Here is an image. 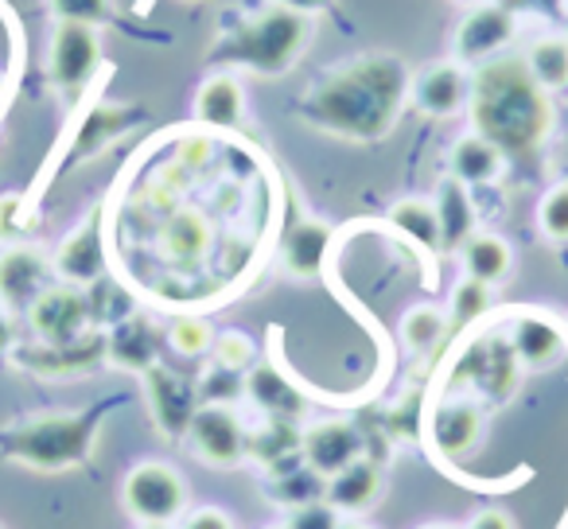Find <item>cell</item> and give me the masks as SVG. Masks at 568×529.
Returning a JSON list of instances; mask_svg holds the SVG:
<instances>
[{
    "mask_svg": "<svg viewBox=\"0 0 568 529\" xmlns=\"http://www.w3.org/2000/svg\"><path fill=\"white\" fill-rule=\"evenodd\" d=\"M425 529H452V526H425Z\"/></svg>",
    "mask_w": 568,
    "mask_h": 529,
    "instance_id": "44",
    "label": "cell"
},
{
    "mask_svg": "<svg viewBox=\"0 0 568 529\" xmlns=\"http://www.w3.org/2000/svg\"><path fill=\"white\" fill-rule=\"evenodd\" d=\"M183 529H234V521H230L222 510H195Z\"/></svg>",
    "mask_w": 568,
    "mask_h": 529,
    "instance_id": "39",
    "label": "cell"
},
{
    "mask_svg": "<svg viewBox=\"0 0 568 529\" xmlns=\"http://www.w3.org/2000/svg\"><path fill=\"white\" fill-rule=\"evenodd\" d=\"M168 339H172V347L180 350V355H203L206 347H211V327L203 324V319H175L172 332H168Z\"/></svg>",
    "mask_w": 568,
    "mask_h": 529,
    "instance_id": "35",
    "label": "cell"
},
{
    "mask_svg": "<svg viewBox=\"0 0 568 529\" xmlns=\"http://www.w3.org/2000/svg\"><path fill=\"white\" fill-rule=\"evenodd\" d=\"M537 222H541L545 237H552V242H568V183H557V187L541 199Z\"/></svg>",
    "mask_w": 568,
    "mask_h": 529,
    "instance_id": "31",
    "label": "cell"
},
{
    "mask_svg": "<svg viewBox=\"0 0 568 529\" xmlns=\"http://www.w3.org/2000/svg\"><path fill=\"white\" fill-rule=\"evenodd\" d=\"M273 529H293V526H273Z\"/></svg>",
    "mask_w": 568,
    "mask_h": 529,
    "instance_id": "46",
    "label": "cell"
},
{
    "mask_svg": "<svg viewBox=\"0 0 568 529\" xmlns=\"http://www.w3.org/2000/svg\"><path fill=\"white\" fill-rule=\"evenodd\" d=\"M98 63H102L98 28L59 20L55 35H51V55H48L51 82H55L67 98H74V94H82L87 82L98 74Z\"/></svg>",
    "mask_w": 568,
    "mask_h": 529,
    "instance_id": "6",
    "label": "cell"
},
{
    "mask_svg": "<svg viewBox=\"0 0 568 529\" xmlns=\"http://www.w3.org/2000/svg\"><path fill=\"white\" fill-rule=\"evenodd\" d=\"M503 167V152L490 141H483L479 133L464 136L452 149V172H456L459 183H490Z\"/></svg>",
    "mask_w": 568,
    "mask_h": 529,
    "instance_id": "24",
    "label": "cell"
},
{
    "mask_svg": "<svg viewBox=\"0 0 568 529\" xmlns=\"http://www.w3.org/2000/svg\"><path fill=\"white\" fill-rule=\"evenodd\" d=\"M487 288L490 285H479V281H471V277H467L464 285L456 288V296H452V316H456L459 327L471 324V319H479L483 312H487V304H490Z\"/></svg>",
    "mask_w": 568,
    "mask_h": 529,
    "instance_id": "34",
    "label": "cell"
},
{
    "mask_svg": "<svg viewBox=\"0 0 568 529\" xmlns=\"http://www.w3.org/2000/svg\"><path fill=\"white\" fill-rule=\"evenodd\" d=\"M339 529H363V526H339Z\"/></svg>",
    "mask_w": 568,
    "mask_h": 529,
    "instance_id": "45",
    "label": "cell"
},
{
    "mask_svg": "<svg viewBox=\"0 0 568 529\" xmlns=\"http://www.w3.org/2000/svg\"><path fill=\"white\" fill-rule=\"evenodd\" d=\"M94 425H98V413H90V417H71V420L67 417L36 420V425H24L17 436H12L9 451H17L24 464H36V467L79 464Z\"/></svg>",
    "mask_w": 568,
    "mask_h": 529,
    "instance_id": "4",
    "label": "cell"
},
{
    "mask_svg": "<svg viewBox=\"0 0 568 529\" xmlns=\"http://www.w3.org/2000/svg\"><path fill=\"white\" fill-rule=\"evenodd\" d=\"M382 495V475L374 464H366V459H355L351 467H343L339 475H332V482H327V498H332V506H339V510H366V506H374Z\"/></svg>",
    "mask_w": 568,
    "mask_h": 529,
    "instance_id": "20",
    "label": "cell"
},
{
    "mask_svg": "<svg viewBox=\"0 0 568 529\" xmlns=\"http://www.w3.org/2000/svg\"><path fill=\"white\" fill-rule=\"evenodd\" d=\"M87 319H90V304L74 288H48L32 304V327L48 347H71V343H79Z\"/></svg>",
    "mask_w": 568,
    "mask_h": 529,
    "instance_id": "8",
    "label": "cell"
},
{
    "mask_svg": "<svg viewBox=\"0 0 568 529\" xmlns=\"http://www.w3.org/2000/svg\"><path fill=\"white\" fill-rule=\"evenodd\" d=\"M320 490H324V475H316L312 467H304V471H284V479H276V487H273V498L301 510V506L316 502Z\"/></svg>",
    "mask_w": 568,
    "mask_h": 529,
    "instance_id": "28",
    "label": "cell"
},
{
    "mask_svg": "<svg viewBox=\"0 0 568 529\" xmlns=\"http://www.w3.org/2000/svg\"><path fill=\"white\" fill-rule=\"evenodd\" d=\"M144 382H149L152 413H156L160 428H164L168 436H183V433H187V428H191V417L199 413L195 389H191L183 378H175V374L160 370V366L144 370Z\"/></svg>",
    "mask_w": 568,
    "mask_h": 529,
    "instance_id": "12",
    "label": "cell"
},
{
    "mask_svg": "<svg viewBox=\"0 0 568 529\" xmlns=\"http://www.w3.org/2000/svg\"><path fill=\"white\" fill-rule=\"evenodd\" d=\"M471 121L503 156H529L549 133V102L526 59H487L471 74Z\"/></svg>",
    "mask_w": 568,
    "mask_h": 529,
    "instance_id": "2",
    "label": "cell"
},
{
    "mask_svg": "<svg viewBox=\"0 0 568 529\" xmlns=\"http://www.w3.org/2000/svg\"><path fill=\"white\" fill-rule=\"evenodd\" d=\"M467 94H471V79L456 63L428 67L413 82V105L420 113H428V118H452V113H459L467 105Z\"/></svg>",
    "mask_w": 568,
    "mask_h": 529,
    "instance_id": "11",
    "label": "cell"
},
{
    "mask_svg": "<svg viewBox=\"0 0 568 529\" xmlns=\"http://www.w3.org/2000/svg\"><path fill=\"white\" fill-rule=\"evenodd\" d=\"M250 394L261 409L276 413V417H296V413L304 409L301 394H296V389L288 386L276 370H268V366H261V370L250 374Z\"/></svg>",
    "mask_w": 568,
    "mask_h": 529,
    "instance_id": "25",
    "label": "cell"
},
{
    "mask_svg": "<svg viewBox=\"0 0 568 529\" xmlns=\"http://www.w3.org/2000/svg\"><path fill=\"white\" fill-rule=\"evenodd\" d=\"M245 363H250V343H245L242 335H226V339H222V366L242 370Z\"/></svg>",
    "mask_w": 568,
    "mask_h": 529,
    "instance_id": "38",
    "label": "cell"
},
{
    "mask_svg": "<svg viewBox=\"0 0 568 529\" xmlns=\"http://www.w3.org/2000/svg\"><path fill=\"white\" fill-rule=\"evenodd\" d=\"M141 121V110H129V105H94V110L82 118L79 136H74V160H87L94 152H102L110 141H118L129 125Z\"/></svg>",
    "mask_w": 568,
    "mask_h": 529,
    "instance_id": "17",
    "label": "cell"
},
{
    "mask_svg": "<svg viewBox=\"0 0 568 529\" xmlns=\"http://www.w3.org/2000/svg\"><path fill=\"white\" fill-rule=\"evenodd\" d=\"M164 245L175 261H195L206 245V226L199 218H191V214H183V218H175L172 226H168Z\"/></svg>",
    "mask_w": 568,
    "mask_h": 529,
    "instance_id": "29",
    "label": "cell"
},
{
    "mask_svg": "<svg viewBox=\"0 0 568 529\" xmlns=\"http://www.w3.org/2000/svg\"><path fill=\"white\" fill-rule=\"evenodd\" d=\"M242 394V378H237V370L234 366H214L211 374H206V382H203V397L211 405H219V401H234V397Z\"/></svg>",
    "mask_w": 568,
    "mask_h": 529,
    "instance_id": "36",
    "label": "cell"
},
{
    "mask_svg": "<svg viewBox=\"0 0 568 529\" xmlns=\"http://www.w3.org/2000/svg\"><path fill=\"white\" fill-rule=\"evenodd\" d=\"M281 9H288V12H301V17H308V12H324L332 0H276Z\"/></svg>",
    "mask_w": 568,
    "mask_h": 529,
    "instance_id": "41",
    "label": "cell"
},
{
    "mask_svg": "<svg viewBox=\"0 0 568 529\" xmlns=\"http://www.w3.org/2000/svg\"><path fill=\"white\" fill-rule=\"evenodd\" d=\"M464 269L479 285H495L510 273V245L495 234H471L464 242Z\"/></svg>",
    "mask_w": 568,
    "mask_h": 529,
    "instance_id": "23",
    "label": "cell"
},
{
    "mask_svg": "<svg viewBox=\"0 0 568 529\" xmlns=\"http://www.w3.org/2000/svg\"><path fill=\"white\" fill-rule=\"evenodd\" d=\"M301 433H296L293 425H273V428H265L261 436H253L250 440V451L253 456H261L265 464H276V459H284V451H296L301 448Z\"/></svg>",
    "mask_w": 568,
    "mask_h": 529,
    "instance_id": "32",
    "label": "cell"
},
{
    "mask_svg": "<svg viewBox=\"0 0 568 529\" xmlns=\"http://www.w3.org/2000/svg\"><path fill=\"white\" fill-rule=\"evenodd\" d=\"M440 335H444V316L436 308H413L409 316L402 319V339H405V347H413V350L436 347Z\"/></svg>",
    "mask_w": 568,
    "mask_h": 529,
    "instance_id": "30",
    "label": "cell"
},
{
    "mask_svg": "<svg viewBox=\"0 0 568 529\" xmlns=\"http://www.w3.org/2000/svg\"><path fill=\"white\" fill-rule=\"evenodd\" d=\"M141 529H172V526H160V521H152V526H141Z\"/></svg>",
    "mask_w": 568,
    "mask_h": 529,
    "instance_id": "43",
    "label": "cell"
},
{
    "mask_svg": "<svg viewBox=\"0 0 568 529\" xmlns=\"http://www.w3.org/2000/svg\"><path fill=\"white\" fill-rule=\"evenodd\" d=\"M436 222H440V250H464L475 230V206L467 195V183L444 180L436 191Z\"/></svg>",
    "mask_w": 568,
    "mask_h": 529,
    "instance_id": "15",
    "label": "cell"
},
{
    "mask_svg": "<svg viewBox=\"0 0 568 529\" xmlns=\"http://www.w3.org/2000/svg\"><path fill=\"white\" fill-rule=\"evenodd\" d=\"M156 332L144 319H121L118 332L110 335V358L125 370H152L156 366Z\"/></svg>",
    "mask_w": 568,
    "mask_h": 529,
    "instance_id": "21",
    "label": "cell"
},
{
    "mask_svg": "<svg viewBox=\"0 0 568 529\" xmlns=\"http://www.w3.org/2000/svg\"><path fill=\"white\" fill-rule=\"evenodd\" d=\"M389 222H394L402 234H409L413 242H420L425 250H440V222H436V206L425 203V199H405L389 211Z\"/></svg>",
    "mask_w": 568,
    "mask_h": 529,
    "instance_id": "26",
    "label": "cell"
},
{
    "mask_svg": "<svg viewBox=\"0 0 568 529\" xmlns=\"http://www.w3.org/2000/svg\"><path fill=\"white\" fill-rule=\"evenodd\" d=\"M565 43H568V35H565Z\"/></svg>",
    "mask_w": 568,
    "mask_h": 529,
    "instance_id": "47",
    "label": "cell"
},
{
    "mask_svg": "<svg viewBox=\"0 0 568 529\" xmlns=\"http://www.w3.org/2000/svg\"><path fill=\"white\" fill-rule=\"evenodd\" d=\"M409 98V74L397 55H363L327 74L301 105V118L316 129L351 141H378L394 129Z\"/></svg>",
    "mask_w": 568,
    "mask_h": 529,
    "instance_id": "1",
    "label": "cell"
},
{
    "mask_svg": "<svg viewBox=\"0 0 568 529\" xmlns=\"http://www.w3.org/2000/svg\"><path fill=\"white\" fill-rule=\"evenodd\" d=\"M51 12L67 24H105L110 20V0H51Z\"/></svg>",
    "mask_w": 568,
    "mask_h": 529,
    "instance_id": "33",
    "label": "cell"
},
{
    "mask_svg": "<svg viewBox=\"0 0 568 529\" xmlns=\"http://www.w3.org/2000/svg\"><path fill=\"white\" fill-rule=\"evenodd\" d=\"M560 347H565V339H560V327L552 324V319L521 316L518 324H514V355H518L526 366L557 363Z\"/></svg>",
    "mask_w": 568,
    "mask_h": 529,
    "instance_id": "22",
    "label": "cell"
},
{
    "mask_svg": "<svg viewBox=\"0 0 568 529\" xmlns=\"http://www.w3.org/2000/svg\"><path fill=\"white\" fill-rule=\"evenodd\" d=\"M327 245H332V230L324 222H296L281 242V261L293 277H316L324 269Z\"/></svg>",
    "mask_w": 568,
    "mask_h": 529,
    "instance_id": "14",
    "label": "cell"
},
{
    "mask_svg": "<svg viewBox=\"0 0 568 529\" xmlns=\"http://www.w3.org/2000/svg\"><path fill=\"white\" fill-rule=\"evenodd\" d=\"M242 113H245V94L237 87V79L230 74H214L199 87L195 98V118L211 129H234L242 125Z\"/></svg>",
    "mask_w": 568,
    "mask_h": 529,
    "instance_id": "16",
    "label": "cell"
},
{
    "mask_svg": "<svg viewBox=\"0 0 568 529\" xmlns=\"http://www.w3.org/2000/svg\"><path fill=\"white\" fill-rule=\"evenodd\" d=\"M479 433H483V417L475 405L467 401H452L444 405L440 413H436L433 420V440L436 448L444 451V456L459 459L464 451H471L475 444H479Z\"/></svg>",
    "mask_w": 568,
    "mask_h": 529,
    "instance_id": "18",
    "label": "cell"
},
{
    "mask_svg": "<svg viewBox=\"0 0 568 529\" xmlns=\"http://www.w3.org/2000/svg\"><path fill=\"white\" fill-rule=\"evenodd\" d=\"M59 273L67 281H79V285L98 281V273H102V218L98 214L79 234L67 237V245L59 250Z\"/></svg>",
    "mask_w": 568,
    "mask_h": 529,
    "instance_id": "19",
    "label": "cell"
},
{
    "mask_svg": "<svg viewBox=\"0 0 568 529\" xmlns=\"http://www.w3.org/2000/svg\"><path fill=\"white\" fill-rule=\"evenodd\" d=\"M514 35V12L503 4H487L475 9L459 20L456 28V59L459 63H487L503 51V43H510Z\"/></svg>",
    "mask_w": 568,
    "mask_h": 529,
    "instance_id": "9",
    "label": "cell"
},
{
    "mask_svg": "<svg viewBox=\"0 0 568 529\" xmlns=\"http://www.w3.org/2000/svg\"><path fill=\"white\" fill-rule=\"evenodd\" d=\"M304 40H308V20L276 4V9L261 12L257 20L230 28L211 48V63L245 67L253 74H281L296 63Z\"/></svg>",
    "mask_w": 568,
    "mask_h": 529,
    "instance_id": "3",
    "label": "cell"
},
{
    "mask_svg": "<svg viewBox=\"0 0 568 529\" xmlns=\"http://www.w3.org/2000/svg\"><path fill=\"white\" fill-rule=\"evenodd\" d=\"M187 440H191V448L214 467L242 464V456L250 451V436H245L242 420L230 409H222V405H206V409H199L195 417H191Z\"/></svg>",
    "mask_w": 568,
    "mask_h": 529,
    "instance_id": "7",
    "label": "cell"
},
{
    "mask_svg": "<svg viewBox=\"0 0 568 529\" xmlns=\"http://www.w3.org/2000/svg\"><path fill=\"white\" fill-rule=\"evenodd\" d=\"M121 502H125V510L133 513L136 521H144V526H152V521L168 526V521L180 518L183 506H187V482H183V475L175 471V467L149 459V464H136L133 471L125 475V482H121Z\"/></svg>",
    "mask_w": 568,
    "mask_h": 529,
    "instance_id": "5",
    "label": "cell"
},
{
    "mask_svg": "<svg viewBox=\"0 0 568 529\" xmlns=\"http://www.w3.org/2000/svg\"><path fill=\"white\" fill-rule=\"evenodd\" d=\"M9 347H12V319L0 312V355H4Z\"/></svg>",
    "mask_w": 568,
    "mask_h": 529,
    "instance_id": "42",
    "label": "cell"
},
{
    "mask_svg": "<svg viewBox=\"0 0 568 529\" xmlns=\"http://www.w3.org/2000/svg\"><path fill=\"white\" fill-rule=\"evenodd\" d=\"M43 281H48V265L40 253L9 250L0 257V301L12 308H32L43 296Z\"/></svg>",
    "mask_w": 568,
    "mask_h": 529,
    "instance_id": "13",
    "label": "cell"
},
{
    "mask_svg": "<svg viewBox=\"0 0 568 529\" xmlns=\"http://www.w3.org/2000/svg\"><path fill=\"white\" fill-rule=\"evenodd\" d=\"M304 456H308L312 471L332 479L363 456V433L355 425H343V420H327L304 436Z\"/></svg>",
    "mask_w": 568,
    "mask_h": 529,
    "instance_id": "10",
    "label": "cell"
},
{
    "mask_svg": "<svg viewBox=\"0 0 568 529\" xmlns=\"http://www.w3.org/2000/svg\"><path fill=\"white\" fill-rule=\"evenodd\" d=\"M467 529H514V518L503 510H487V513H479Z\"/></svg>",
    "mask_w": 568,
    "mask_h": 529,
    "instance_id": "40",
    "label": "cell"
},
{
    "mask_svg": "<svg viewBox=\"0 0 568 529\" xmlns=\"http://www.w3.org/2000/svg\"><path fill=\"white\" fill-rule=\"evenodd\" d=\"M529 74L541 90H560L568 87V43L565 40H541L534 43L526 59Z\"/></svg>",
    "mask_w": 568,
    "mask_h": 529,
    "instance_id": "27",
    "label": "cell"
},
{
    "mask_svg": "<svg viewBox=\"0 0 568 529\" xmlns=\"http://www.w3.org/2000/svg\"><path fill=\"white\" fill-rule=\"evenodd\" d=\"M293 529H339V521H335V513L327 510V506L312 502V506H301V510H296Z\"/></svg>",
    "mask_w": 568,
    "mask_h": 529,
    "instance_id": "37",
    "label": "cell"
}]
</instances>
